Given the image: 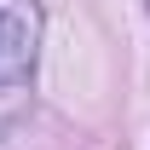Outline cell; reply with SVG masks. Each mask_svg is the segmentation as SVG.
Here are the masks:
<instances>
[{"instance_id":"obj_1","label":"cell","mask_w":150,"mask_h":150,"mask_svg":"<svg viewBox=\"0 0 150 150\" xmlns=\"http://www.w3.org/2000/svg\"><path fill=\"white\" fill-rule=\"evenodd\" d=\"M35 64V29L23 12H6L0 6V87H18Z\"/></svg>"}]
</instances>
